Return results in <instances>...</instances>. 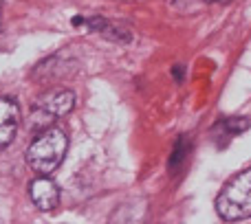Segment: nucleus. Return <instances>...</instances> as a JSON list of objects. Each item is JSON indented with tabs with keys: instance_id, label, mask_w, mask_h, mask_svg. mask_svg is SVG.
Masks as SVG:
<instances>
[{
	"instance_id": "obj_1",
	"label": "nucleus",
	"mask_w": 251,
	"mask_h": 224,
	"mask_svg": "<svg viewBox=\"0 0 251 224\" xmlns=\"http://www.w3.org/2000/svg\"><path fill=\"white\" fill-rule=\"evenodd\" d=\"M69 150V136L60 128H47L42 134L33 138L26 150V163L35 174L51 176L62 165Z\"/></svg>"
},
{
	"instance_id": "obj_2",
	"label": "nucleus",
	"mask_w": 251,
	"mask_h": 224,
	"mask_svg": "<svg viewBox=\"0 0 251 224\" xmlns=\"http://www.w3.org/2000/svg\"><path fill=\"white\" fill-rule=\"evenodd\" d=\"M216 211L223 220H245L251 218V167L236 174L218 194Z\"/></svg>"
},
{
	"instance_id": "obj_3",
	"label": "nucleus",
	"mask_w": 251,
	"mask_h": 224,
	"mask_svg": "<svg viewBox=\"0 0 251 224\" xmlns=\"http://www.w3.org/2000/svg\"><path fill=\"white\" fill-rule=\"evenodd\" d=\"M75 108V92L60 88V90H51L47 95H42L33 106L31 112V125L35 128H47L55 119L66 116L71 110Z\"/></svg>"
},
{
	"instance_id": "obj_4",
	"label": "nucleus",
	"mask_w": 251,
	"mask_h": 224,
	"mask_svg": "<svg viewBox=\"0 0 251 224\" xmlns=\"http://www.w3.org/2000/svg\"><path fill=\"white\" fill-rule=\"evenodd\" d=\"M29 196L40 211H51L60 204V187L55 185V180L42 174L29 185Z\"/></svg>"
},
{
	"instance_id": "obj_5",
	"label": "nucleus",
	"mask_w": 251,
	"mask_h": 224,
	"mask_svg": "<svg viewBox=\"0 0 251 224\" xmlns=\"http://www.w3.org/2000/svg\"><path fill=\"white\" fill-rule=\"evenodd\" d=\"M20 123V108L11 97H0V154L11 145Z\"/></svg>"
},
{
	"instance_id": "obj_6",
	"label": "nucleus",
	"mask_w": 251,
	"mask_h": 224,
	"mask_svg": "<svg viewBox=\"0 0 251 224\" xmlns=\"http://www.w3.org/2000/svg\"><path fill=\"white\" fill-rule=\"evenodd\" d=\"M187 150H190V145H187L185 136H181L176 141V145H174L172 156H170V169H178V167H181V163L185 160V156H187Z\"/></svg>"
},
{
	"instance_id": "obj_7",
	"label": "nucleus",
	"mask_w": 251,
	"mask_h": 224,
	"mask_svg": "<svg viewBox=\"0 0 251 224\" xmlns=\"http://www.w3.org/2000/svg\"><path fill=\"white\" fill-rule=\"evenodd\" d=\"M172 73L176 75V79H178V82H181V79H183V66H176V68H174Z\"/></svg>"
},
{
	"instance_id": "obj_8",
	"label": "nucleus",
	"mask_w": 251,
	"mask_h": 224,
	"mask_svg": "<svg viewBox=\"0 0 251 224\" xmlns=\"http://www.w3.org/2000/svg\"><path fill=\"white\" fill-rule=\"evenodd\" d=\"M0 13H2V0H0Z\"/></svg>"
}]
</instances>
